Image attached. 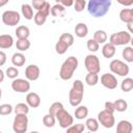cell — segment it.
Here are the masks:
<instances>
[{"label":"cell","instance_id":"cell-1","mask_svg":"<svg viewBox=\"0 0 133 133\" xmlns=\"http://www.w3.org/2000/svg\"><path fill=\"white\" fill-rule=\"evenodd\" d=\"M111 0H90L86 3L87 11L95 18L104 17L111 6Z\"/></svg>","mask_w":133,"mask_h":133},{"label":"cell","instance_id":"cell-2","mask_svg":"<svg viewBox=\"0 0 133 133\" xmlns=\"http://www.w3.org/2000/svg\"><path fill=\"white\" fill-rule=\"evenodd\" d=\"M78 58L76 56H70L68 57L61 64L60 66V71H59V77L60 79L66 81V80H70L73 75H74V72L77 70L78 68Z\"/></svg>","mask_w":133,"mask_h":133},{"label":"cell","instance_id":"cell-3","mask_svg":"<svg viewBox=\"0 0 133 133\" xmlns=\"http://www.w3.org/2000/svg\"><path fill=\"white\" fill-rule=\"evenodd\" d=\"M84 95V85L81 80H75L72 88L69 92V102L73 107H77L81 104Z\"/></svg>","mask_w":133,"mask_h":133},{"label":"cell","instance_id":"cell-4","mask_svg":"<svg viewBox=\"0 0 133 133\" xmlns=\"http://www.w3.org/2000/svg\"><path fill=\"white\" fill-rule=\"evenodd\" d=\"M132 39L131 33H129L128 31H118L115 33H112L109 37V43L112 44L114 47L116 46H125L127 44H129Z\"/></svg>","mask_w":133,"mask_h":133},{"label":"cell","instance_id":"cell-5","mask_svg":"<svg viewBox=\"0 0 133 133\" xmlns=\"http://www.w3.org/2000/svg\"><path fill=\"white\" fill-rule=\"evenodd\" d=\"M109 69H110L112 74H115V75H118L122 77L127 76L129 74V71H130L129 65L119 59L111 60L109 63Z\"/></svg>","mask_w":133,"mask_h":133},{"label":"cell","instance_id":"cell-6","mask_svg":"<svg viewBox=\"0 0 133 133\" xmlns=\"http://www.w3.org/2000/svg\"><path fill=\"white\" fill-rule=\"evenodd\" d=\"M84 65L85 69L88 73H95V74H99L101 71V63H100V59L98 58L97 55L94 54H89L85 57L84 59Z\"/></svg>","mask_w":133,"mask_h":133},{"label":"cell","instance_id":"cell-7","mask_svg":"<svg viewBox=\"0 0 133 133\" xmlns=\"http://www.w3.org/2000/svg\"><path fill=\"white\" fill-rule=\"evenodd\" d=\"M28 129V117L26 114H16L12 123L15 133H25Z\"/></svg>","mask_w":133,"mask_h":133},{"label":"cell","instance_id":"cell-8","mask_svg":"<svg viewBox=\"0 0 133 133\" xmlns=\"http://www.w3.org/2000/svg\"><path fill=\"white\" fill-rule=\"evenodd\" d=\"M98 122L104 128H107V129H110L115 125V119H114L113 113H111L105 109L98 113Z\"/></svg>","mask_w":133,"mask_h":133},{"label":"cell","instance_id":"cell-9","mask_svg":"<svg viewBox=\"0 0 133 133\" xmlns=\"http://www.w3.org/2000/svg\"><path fill=\"white\" fill-rule=\"evenodd\" d=\"M2 22L6 26H16L19 24L21 17L20 14L16 10H5L1 16Z\"/></svg>","mask_w":133,"mask_h":133},{"label":"cell","instance_id":"cell-10","mask_svg":"<svg viewBox=\"0 0 133 133\" xmlns=\"http://www.w3.org/2000/svg\"><path fill=\"white\" fill-rule=\"evenodd\" d=\"M55 118L58 121V124L61 128L63 129H66L69 128L70 126L73 125L74 123V117L63 108L61 110H59L56 114H55Z\"/></svg>","mask_w":133,"mask_h":133},{"label":"cell","instance_id":"cell-11","mask_svg":"<svg viewBox=\"0 0 133 133\" xmlns=\"http://www.w3.org/2000/svg\"><path fill=\"white\" fill-rule=\"evenodd\" d=\"M50 9H51L50 3L47 1V2H46V4H45V6H44L41 10L36 11V12H35V15L33 16L34 23H35L36 25H38V26L44 25V24H45V22H46V20H47V17H48V16H49V14H50Z\"/></svg>","mask_w":133,"mask_h":133},{"label":"cell","instance_id":"cell-12","mask_svg":"<svg viewBox=\"0 0 133 133\" xmlns=\"http://www.w3.org/2000/svg\"><path fill=\"white\" fill-rule=\"evenodd\" d=\"M100 82H101V84L104 87H106L108 89H114L117 86V79L111 73H105V74H103L101 76V78H100Z\"/></svg>","mask_w":133,"mask_h":133},{"label":"cell","instance_id":"cell-13","mask_svg":"<svg viewBox=\"0 0 133 133\" xmlns=\"http://www.w3.org/2000/svg\"><path fill=\"white\" fill-rule=\"evenodd\" d=\"M11 88L14 91L17 92H27L30 89V83L28 80L16 78L11 82Z\"/></svg>","mask_w":133,"mask_h":133},{"label":"cell","instance_id":"cell-14","mask_svg":"<svg viewBox=\"0 0 133 133\" xmlns=\"http://www.w3.org/2000/svg\"><path fill=\"white\" fill-rule=\"evenodd\" d=\"M39 68L36 64H29L25 69V77L28 81H35L39 77Z\"/></svg>","mask_w":133,"mask_h":133},{"label":"cell","instance_id":"cell-15","mask_svg":"<svg viewBox=\"0 0 133 133\" xmlns=\"http://www.w3.org/2000/svg\"><path fill=\"white\" fill-rule=\"evenodd\" d=\"M26 104L29 107L36 108L41 105V97L36 92H33V91L28 92L26 96Z\"/></svg>","mask_w":133,"mask_h":133},{"label":"cell","instance_id":"cell-16","mask_svg":"<svg viewBox=\"0 0 133 133\" xmlns=\"http://www.w3.org/2000/svg\"><path fill=\"white\" fill-rule=\"evenodd\" d=\"M133 126L131 122L122 119L116 125V133H132Z\"/></svg>","mask_w":133,"mask_h":133},{"label":"cell","instance_id":"cell-17","mask_svg":"<svg viewBox=\"0 0 133 133\" xmlns=\"http://www.w3.org/2000/svg\"><path fill=\"white\" fill-rule=\"evenodd\" d=\"M119 19L126 24L133 23V9L132 8H123L119 11Z\"/></svg>","mask_w":133,"mask_h":133},{"label":"cell","instance_id":"cell-18","mask_svg":"<svg viewBox=\"0 0 133 133\" xmlns=\"http://www.w3.org/2000/svg\"><path fill=\"white\" fill-rule=\"evenodd\" d=\"M14 45V38L10 34H1L0 35V48L9 49Z\"/></svg>","mask_w":133,"mask_h":133},{"label":"cell","instance_id":"cell-19","mask_svg":"<svg viewBox=\"0 0 133 133\" xmlns=\"http://www.w3.org/2000/svg\"><path fill=\"white\" fill-rule=\"evenodd\" d=\"M115 47L110 43H105L102 48V55L105 58H112L115 54Z\"/></svg>","mask_w":133,"mask_h":133},{"label":"cell","instance_id":"cell-20","mask_svg":"<svg viewBox=\"0 0 133 133\" xmlns=\"http://www.w3.org/2000/svg\"><path fill=\"white\" fill-rule=\"evenodd\" d=\"M16 35H17L18 39H28V37L30 35V30H29V28L27 26L21 25V26L17 27Z\"/></svg>","mask_w":133,"mask_h":133},{"label":"cell","instance_id":"cell-21","mask_svg":"<svg viewBox=\"0 0 133 133\" xmlns=\"http://www.w3.org/2000/svg\"><path fill=\"white\" fill-rule=\"evenodd\" d=\"M11 62L15 66H23L26 62V57L21 52H16L11 56Z\"/></svg>","mask_w":133,"mask_h":133},{"label":"cell","instance_id":"cell-22","mask_svg":"<svg viewBox=\"0 0 133 133\" xmlns=\"http://www.w3.org/2000/svg\"><path fill=\"white\" fill-rule=\"evenodd\" d=\"M88 33V28L85 23H78L75 27V35L77 37H85Z\"/></svg>","mask_w":133,"mask_h":133},{"label":"cell","instance_id":"cell-23","mask_svg":"<svg viewBox=\"0 0 133 133\" xmlns=\"http://www.w3.org/2000/svg\"><path fill=\"white\" fill-rule=\"evenodd\" d=\"M21 11H22L23 17L26 20H32L33 19V8H32V6L30 4H28V3L22 4Z\"/></svg>","mask_w":133,"mask_h":133},{"label":"cell","instance_id":"cell-24","mask_svg":"<svg viewBox=\"0 0 133 133\" xmlns=\"http://www.w3.org/2000/svg\"><path fill=\"white\" fill-rule=\"evenodd\" d=\"M87 114H88V109L86 106H83V105L77 106V108L75 110V118L84 119V118H86Z\"/></svg>","mask_w":133,"mask_h":133},{"label":"cell","instance_id":"cell-25","mask_svg":"<svg viewBox=\"0 0 133 133\" xmlns=\"http://www.w3.org/2000/svg\"><path fill=\"white\" fill-rule=\"evenodd\" d=\"M64 11H65V8L59 3H55L53 6H51V9H50L51 15L54 17H63Z\"/></svg>","mask_w":133,"mask_h":133},{"label":"cell","instance_id":"cell-26","mask_svg":"<svg viewBox=\"0 0 133 133\" xmlns=\"http://www.w3.org/2000/svg\"><path fill=\"white\" fill-rule=\"evenodd\" d=\"M84 126L88 129V131L90 132H96L98 131L99 129V122L97 118H94V117H90V118H87Z\"/></svg>","mask_w":133,"mask_h":133},{"label":"cell","instance_id":"cell-27","mask_svg":"<svg viewBox=\"0 0 133 133\" xmlns=\"http://www.w3.org/2000/svg\"><path fill=\"white\" fill-rule=\"evenodd\" d=\"M94 39L100 45V44H105L107 41V33L104 30H97L94 33Z\"/></svg>","mask_w":133,"mask_h":133},{"label":"cell","instance_id":"cell-28","mask_svg":"<svg viewBox=\"0 0 133 133\" xmlns=\"http://www.w3.org/2000/svg\"><path fill=\"white\" fill-rule=\"evenodd\" d=\"M121 89L125 92H128V91H131L133 89V79L130 78V77H127L125 78L122 83H121Z\"/></svg>","mask_w":133,"mask_h":133},{"label":"cell","instance_id":"cell-29","mask_svg":"<svg viewBox=\"0 0 133 133\" xmlns=\"http://www.w3.org/2000/svg\"><path fill=\"white\" fill-rule=\"evenodd\" d=\"M14 111L16 114H26L27 115L29 112V106L26 103H18L15 106Z\"/></svg>","mask_w":133,"mask_h":133},{"label":"cell","instance_id":"cell-30","mask_svg":"<svg viewBox=\"0 0 133 133\" xmlns=\"http://www.w3.org/2000/svg\"><path fill=\"white\" fill-rule=\"evenodd\" d=\"M113 104H114V110L115 111L124 112V111H126L128 109V103L123 99H118V100L114 101Z\"/></svg>","mask_w":133,"mask_h":133},{"label":"cell","instance_id":"cell-31","mask_svg":"<svg viewBox=\"0 0 133 133\" xmlns=\"http://www.w3.org/2000/svg\"><path fill=\"white\" fill-rule=\"evenodd\" d=\"M16 47L19 51L24 52L30 48V42H29V39H17Z\"/></svg>","mask_w":133,"mask_h":133},{"label":"cell","instance_id":"cell-32","mask_svg":"<svg viewBox=\"0 0 133 133\" xmlns=\"http://www.w3.org/2000/svg\"><path fill=\"white\" fill-rule=\"evenodd\" d=\"M85 82L89 86H95L99 82V76H98V74L87 73V75L85 76Z\"/></svg>","mask_w":133,"mask_h":133},{"label":"cell","instance_id":"cell-33","mask_svg":"<svg viewBox=\"0 0 133 133\" xmlns=\"http://www.w3.org/2000/svg\"><path fill=\"white\" fill-rule=\"evenodd\" d=\"M69 48H70V47H69L65 43H63L62 41H60L59 38H58V42L55 44V51H56V53H58L59 55L64 54V53L68 51Z\"/></svg>","mask_w":133,"mask_h":133},{"label":"cell","instance_id":"cell-34","mask_svg":"<svg viewBox=\"0 0 133 133\" xmlns=\"http://www.w3.org/2000/svg\"><path fill=\"white\" fill-rule=\"evenodd\" d=\"M123 58L127 62H133V48L132 47H125L122 52Z\"/></svg>","mask_w":133,"mask_h":133},{"label":"cell","instance_id":"cell-35","mask_svg":"<svg viewBox=\"0 0 133 133\" xmlns=\"http://www.w3.org/2000/svg\"><path fill=\"white\" fill-rule=\"evenodd\" d=\"M55 123H56L55 116H53V115H51V114H49V113L46 114V115H44V117H43V124L45 125V127H47V128H52V127H54Z\"/></svg>","mask_w":133,"mask_h":133},{"label":"cell","instance_id":"cell-36","mask_svg":"<svg viewBox=\"0 0 133 133\" xmlns=\"http://www.w3.org/2000/svg\"><path fill=\"white\" fill-rule=\"evenodd\" d=\"M85 126L83 124H75L66 128V133H83Z\"/></svg>","mask_w":133,"mask_h":133},{"label":"cell","instance_id":"cell-37","mask_svg":"<svg viewBox=\"0 0 133 133\" xmlns=\"http://www.w3.org/2000/svg\"><path fill=\"white\" fill-rule=\"evenodd\" d=\"M59 39L62 41L63 43H65L69 47H71V46L74 44V36H73V34L69 33V32L62 33V34L59 36Z\"/></svg>","mask_w":133,"mask_h":133},{"label":"cell","instance_id":"cell-38","mask_svg":"<svg viewBox=\"0 0 133 133\" xmlns=\"http://www.w3.org/2000/svg\"><path fill=\"white\" fill-rule=\"evenodd\" d=\"M63 108H64V107H63V105H62L61 102H54V103L50 106V108H49V114L55 116V114H56L59 110H61V109H63Z\"/></svg>","mask_w":133,"mask_h":133},{"label":"cell","instance_id":"cell-39","mask_svg":"<svg viewBox=\"0 0 133 133\" xmlns=\"http://www.w3.org/2000/svg\"><path fill=\"white\" fill-rule=\"evenodd\" d=\"M86 47L87 49L90 51V52H97L100 48V45L94 39V38H89L87 42H86Z\"/></svg>","mask_w":133,"mask_h":133},{"label":"cell","instance_id":"cell-40","mask_svg":"<svg viewBox=\"0 0 133 133\" xmlns=\"http://www.w3.org/2000/svg\"><path fill=\"white\" fill-rule=\"evenodd\" d=\"M5 75L10 79H16L19 75V70L16 66H9L5 71Z\"/></svg>","mask_w":133,"mask_h":133},{"label":"cell","instance_id":"cell-41","mask_svg":"<svg viewBox=\"0 0 133 133\" xmlns=\"http://www.w3.org/2000/svg\"><path fill=\"white\" fill-rule=\"evenodd\" d=\"M14 111V107L10 104H2L0 105V114L1 115H8Z\"/></svg>","mask_w":133,"mask_h":133},{"label":"cell","instance_id":"cell-42","mask_svg":"<svg viewBox=\"0 0 133 133\" xmlns=\"http://www.w3.org/2000/svg\"><path fill=\"white\" fill-rule=\"evenodd\" d=\"M73 6H74L76 11H78V12L83 11V9L86 6V1L85 0H76V1H74Z\"/></svg>","mask_w":133,"mask_h":133},{"label":"cell","instance_id":"cell-43","mask_svg":"<svg viewBox=\"0 0 133 133\" xmlns=\"http://www.w3.org/2000/svg\"><path fill=\"white\" fill-rule=\"evenodd\" d=\"M46 2L47 1H45V0H32L31 6H32V8H34V9H36L38 11V10H41L45 6Z\"/></svg>","mask_w":133,"mask_h":133},{"label":"cell","instance_id":"cell-44","mask_svg":"<svg viewBox=\"0 0 133 133\" xmlns=\"http://www.w3.org/2000/svg\"><path fill=\"white\" fill-rule=\"evenodd\" d=\"M104 109L105 110H107V111H109V112H111V113H113L115 110H114V104H113V102H110V101H107V102H105V104H104Z\"/></svg>","mask_w":133,"mask_h":133},{"label":"cell","instance_id":"cell-45","mask_svg":"<svg viewBox=\"0 0 133 133\" xmlns=\"http://www.w3.org/2000/svg\"><path fill=\"white\" fill-rule=\"evenodd\" d=\"M56 3H59L60 5H62L64 8L65 7H69V6H72L74 4V1L73 0H61V1H56Z\"/></svg>","mask_w":133,"mask_h":133},{"label":"cell","instance_id":"cell-46","mask_svg":"<svg viewBox=\"0 0 133 133\" xmlns=\"http://www.w3.org/2000/svg\"><path fill=\"white\" fill-rule=\"evenodd\" d=\"M6 62V54L3 51H0V66H2Z\"/></svg>","mask_w":133,"mask_h":133},{"label":"cell","instance_id":"cell-47","mask_svg":"<svg viewBox=\"0 0 133 133\" xmlns=\"http://www.w3.org/2000/svg\"><path fill=\"white\" fill-rule=\"evenodd\" d=\"M4 77H5V74H4V72H3V71L0 69V83H1V82L4 80Z\"/></svg>","mask_w":133,"mask_h":133},{"label":"cell","instance_id":"cell-48","mask_svg":"<svg viewBox=\"0 0 133 133\" xmlns=\"http://www.w3.org/2000/svg\"><path fill=\"white\" fill-rule=\"evenodd\" d=\"M119 3H121L122 5H125V6H130V5L133 4V1H132V0L129 1V2H121V1H119Z\"/></svg>","mask_w":133,"mask_h":133},{"label":"cell","instance_id":"cell-49","mask_svg":"<svg viewBox=\"0 0 133 133\" xmlns=\"http://www.w3.org/2000/svg\"><path fill=\"white\" fill-rule=\"evenodd\" d=\"M7 3H8V0H0V7L1 6H4Z\"/></svg>","mask_w":133,"mask_h":133},{"label":"cell","instance_id":"cell-50","mask_svg":"<svg viewBox=\"0 0 133 133\" xmlns=\"http://www.w3.org/2000/svg\"><path fill=\"white\" fill-rule=\"evenodd\" d=\"M1 97H2V90H1V88H0V100H1Z\"/></svg>","mask_w":133,"mask_h":133},{"label":"cell","instance_id":"cell-51","mask_svg":"<svg viewBox=\"0 0 133 133\" xmlns=\"http://www.w3.org/2000/svg\"><path fill=\"white\" fill-rule=\"evenodd\" d=\"M30 133H39V132H37V131H31Z\"/></svg>","mask_w":133,"mask_h":133},{"label":"cell","instance_id":"cell-52","mask_svg":"<svg viewBox=\"0 0 133 133\" xmlns=\"http://www.w3.org/2000/svg\"><path fill=\"white\" fill-rule=\"evenodd\" d=\"M0 133H2V132H0Z\"/></svg>","mask_w":133,"mask_h":133}]
</instances>
